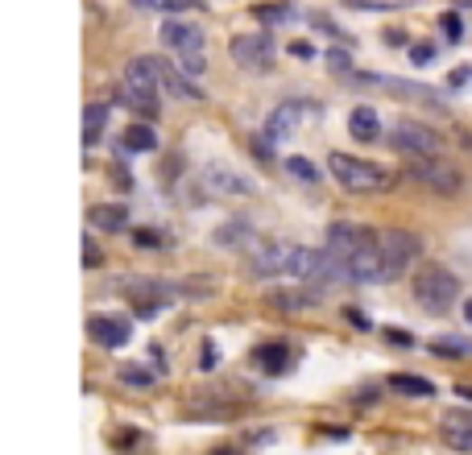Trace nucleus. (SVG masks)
<instances>
[{
    "instance_id": "b1692460",
    "label": "nucleus",
    "mask_w": 472,
    "mask_h": 455,
    "mask_svg": "<svg viewBox=\"0 0 472 455\" xmlns=\"http://www.w3.org/2000/svg\"><path fill=\"white\" fill-rule=\"evenodd\" d=\"M249 236H253V228H249L245 220H232V223H220L216 228L220 249H241V244H249Z\"/></svg>"
},
{
    "instance_id": "0eeeda50",
    "label": "nucleus",
    "mask_w": 472,
    "mask_h": 455,
    "mask_svg": "<svg viewBox=\"0 0 472 455\" xmlns=\"http://www.w3.org/2000/svg\"><path fill=\"white\" fill-rule=\"evenodd\" d=\"M398 154H406V157H431V154H443V141H439V133L435 128H427V125H419V120H393V128H390V137H385Z\"/></svg>"
},
{
    "instance_id": "473e14b6",
    "label": "nucleus",
    "mask_w": 472,
    "mask_h": 455,
    "mask_svg": "<svg viewBox=\"0 0 472 455\" xmlns=\"http://www.w3.org/2000/svg\"><path fill=\"white\" fill-rule=\"evenodd\" d=\"M411 62H414V67L435 62V46H431V42H414V46H411Z\"/></svg>"
},
{
    "instance_id": "7ed1b4c3",
    "label": "nucleus",
    "mask_w": 472,
    "mask_h": 455,
    "mask_svg": "<svg viewBox=\"0 0 472 455\" xmlns=\"http://www.w3.org/2000/svg\"><path fill=\"white\" fill-rule=\"evenodd\" d=\"M411 290H414V302L427 315H448L456 307V299H460V281H456L452 270H443V265H423V270L414 273Z\"/></svg>"
},
{
    "instance_id": "aec40b11",
    "label": "nucleus",
    "mask_w": 472,
    "mask_h": 455,
    "mask_svg": "<svg viewBox=\"0 0 472 455\" xmlns=\"http://www.w3.org/2000/svg\"><path fill=\"white\" fill-rule=\"evenodd\" d=\"M382 83L393 91V96L423 100V104H431V108H443V91H431V88H423V83H406V79H382Z\"/></svg>"
},
{
    "instance_id": "bb28decb",
    "label": "nucleus",
    "mask_w": 472,
    "mask_h": 455,
    "mask_svg": "<svg viewBox=\"0 0 472 455\" xmlns=\"http://www.w3.org/2000/svg\"><path fill=\"white\" fill-rule=\"evenodd\" d=\"M128 241L137 244V249H166V236L162 232H154V228H133V236H128Z\"/></svg>"
},
{
    "instance_id": "e433bc0d",
    "label": "nucleus",
    "mask_w": 472,
    "mask_h": 455,
    "mask_svg": "<svg viewBox=\"0 0 472 455\" xmlns=\"http://www.w3.org/2000/svg\"><path fill=\"white\" fill-rule=\"evenodd\" d=\"M212 368H216V344L207 339L203 344V373H212Z\"/></svg>"
},
{
    "instance_id": "a19ab883",
    "label": "nucleus",
    "mask_w": 472,
    "mask_h": 455,
    "mask_svg": "<svg viewBox=\"0 0 472 455\" xmlns=\"http://www.w3.org/2000/svg\"><path fill=\"white\" fill-rule=\"evenodd\" d=\"M290 54H295V59H311L315 50H311V46H307V42H295V46H290Z\"/></svg>"
},
{
    "instance_id": "39448f33",
    "label": "nucleus",
    "mask_w": 472,
    "mask_h": 455,
    "mask_svg": "<svg viewBox=\"0 0 472 455\" xmlns=\"http://www.w3.org/2000/svg\"><path fill=\"white\" fill-rule=\"evenodd\" d=\"M162 42L175 50L178 67L187 71L191 79H199L207 71V59H203V33L195 25H183V21H166L162 25Z\"/></svg>"
},
{
    "instance_id": "f257e3e1",
    "label": "nucleus",
    "mask_w": 472,
    "mask_h": 455,
    "mask_svg": "<svg viewBox=\"0 0 472 455\" xmlns=\"http://www.w3.org/2000/svg\"><path fill=\"white\" fill-rule=\"evenodd\" d=\"M157 91H162V62L149 59V54H141V59H133L125 67V75H120V104L133 108V112H141L146 120H157Z\"/></svg>"
},
{
    "instance_id": "6ab92c4d",
    "label": "nucleus",
    "mask_w": 472,
    "mask_h": 455,
    "mask_svg": "<svg viewBox=\"0 0 472 455\" xmlns=\"http://www.w3.org/2000/svg\"><path fill=\"white\" fill-rule=\"evenodd\" d=\"M162 88H166L175 100H203L199 83H191L187 71H183V67H166V62H162Z\"/></svg>"
},
{
    "instance_id": "c9c22d12",
    "label": "nucleus",
    "mask_w": 472,
    "mask_h": 455,
    "mask_svg": "<svg viewBox=\"0 0 472 455\" xmlns=\"http://www.w3.org/2000/svg\"><path fill=\"white\" fill-rule=\"evenodd\" d=\"M385 339H390V344H402V348H411L414 344L411 331H398V327H385Z\"/></svg>"
},
{
    "instance_id": "4468645a",
    "label": "nucleus",
    "mask_w": 472,
    "mask_h": 455,
    "mask_svg": "<svg viewBox=\"0 0 472 455\" xmlns=\"http://www.w3.org/2000/svg\"><path fill=\"white\" fill-rule=\"evenodd\" d=\"M361 241H364V228H356V223H332V228H327V252L340 257L345 265H348V257L361 249Z\"/></svg>"
},
{
    "instance_id": "c85d7f7f",
    "label": "nucleus",
    "mask_w": 472,
    "mask_h": 455,
    "mask_svg": "<svg viewBox=\"0 0 472 455\" xmlns=\"http://www.w3.org/2000/svg\"><path fill=\"white\" fill-rule=\"evenodd\" d=\"M286 170H290V178H303V183H319V170H315L307 157H286Z\"/></svg>"
},
{
    "instance_id": "1a4fd4ad",
    "label": "nucleus",
    "mask_w": 472,
    "mask_h": 455,
    "mask_svg": "<svg viewBox=\"0 0 472 455\" xmlns=\"http://www.w3.org/2000/svg\"><path fill=\"white\" fill-rule=\"evenodd\" d=\"M348 278H353V281H369V286H382V281H390V273H385V257H382V244H377V232H364L361 249L348 257Z\"/></svg>"
},
{
    "instance_id": "412c9836",
    "label": "nucleus",
    "mask_w": 472,
    "mask_h": 455,
    "mask_svg": "<svg viewBox=\"0 0 472 455\" xmlns=\"http://www.w3.org/2000/svg\"><path fill=\"white\" fill-rule=\"evenodd\" d=\"M104 125H109V104H99V100H96V104H88V108H83V146H96V141H99V133H104Z\"/></svg>"
},
{
    "instance_id": "4be33fe9",
    "label": "nucleus",
    "mask_w": 472,
    "mask_h": 455,
    "mask_svg": "<svg viewBox=\"0 0 472 455\" xmlns=\"http://www.w3.org/2000/svg\"><path fill=\"white\" fill-rule=\"evenodd\" d=\"M125 149H128V154H154V149H157V133L149 125H128L125 128Z\"/></svg>"
},
{
    "instance_id": "cd10ccee",
    "label": "nucleus",
    "mask_w": 472,
    "mask_h": 455,
    "mask_svg": "<svg viewBox=\"0 0 472 455\" xmlns=\"http://www.w3.org/2000/svg\"><path fill=\"white\" fill-rule=\"evenodd\" d=\"M253 17L257 21H290L295 9L290 5H253Z\"/></svg>"
},
{
    "instance_id": "dca6fc26",
    "label": "nucleus",
    "mask_w": 472,
    "mask_h": 455,
    "mask_svg": "<svg viewBox=\"0 0 472 455\" xmlns=\"http://www.w3.org/2000/svg\"><path fill=\"white\" fill-rule=\"evenodd\" d=\"M266 302L274 310H286V315H298V310H311L319 302V294L307 290V286H290V290H269Z\"/></svg>"
},
{
    "instance_id": "a878e982",
    "label": "nucleus",
    "mask_w": 472,
    "mask_h": 455,
    "mask_svg": "<svg viewBox=\"0 0 472 455\" xmlns=\"http://www.w3.org/2000/svg\"><path fill=\"white\" fill-rule=\"evenodd\" d=\"M117 377H120V385L146 389V385H154V377H157V373H146V368H141V365H125V368H120V373H117Z\"/></svg>"
},
{
    "instance_id": "2eb2a0df",
    "label": "nucleus",
    "mask_w": 472,
    "mask_h": 455,
    "mask_svg": "<svg viewBox=\"0 0 472 455\" xmlns=\"http://www.w3.org/2000/svg\"><path fill=\"white\" fill-rule=\"evenodd\" d=\"M298 120H303V104H298V100H286V104H278L274 112H269V120H266V137L282 141V137H290V133L298 128Z\"/></svg>"
},
{
    "instance_id": "f704fd0d",
    "label": "nucleus",
    "mask_w": 472,
    "mask_h": 455,
    "mask_svg": "<svg viewBox=\"0 0 472 455\" xmlns=\"http://www.w3.org/2000/svg\"><path fill=\"white\" fill-rule=\"evenodd\" d=\"M327 62H332V71H340V75H348V71H353V62H348L345 50H327Z\"/></svg>"
},
{
    "instance_id": "a211bd4d",
    "label": "nucleus",
    "mask_w": 472,
    "mask_h": 455,
    "mask_svg": "<svg viewBox=\"0 0 472 455\" xmlns=\"http://www.w3.org/2000/svg\"><path fill=\"white\" fill-rule=\"evenodd\" d=\"M348 133H353L356 141H382V117H377L369 104L353 108V112H348Z\"/></svg>"
},
{
    "instance_id": "5701e85b",
    "label": "nucleus",
    "mask_w": 472,
    "mask_h": 455,
    "mask_svg": "<svg viewBox=\"0 0 472 455\" xmlns=\"http://www.w3.org/2000/svg\"><path fill=\"white\" fill-rule=\"evenodd\" d=\"M257 365L278 377V373H286V365H290V348H286V344H261V348H257Z\"/></svg>"
},
{
    "instance_id": "9b49d317",
    "label": "nucleus",
    "mask_w": 472,
    "mask_h": 455,
    "mask_svg": "<svg viewBox=\"0 0 472 455\" xmlns=\"http://www.w3.org/2000/svg\"><path fill=\"white\" fill-rule=\"evenodd\" d=\"M439 439L452 451H464L472 455V410H448L439 418Z\"/></svg>"
},
{
    "instance_id": "f8f14e48",
    "label": "nucleus",
    "mask_w": 472,
    "mask_h": 455,
    "mask_svg": "<svg viewBox=\"0 0 472 455\" xmlns=\"http://www.w3.org/2000/svg\"><path fill=\"white\" fill-rule=\"evenodd\" d=\"M88 336H91V344H99V348H125L133 327H128L125 319H112V315H91Z\"/></svg>"
},
{
    "instance_id": "ddd939ff",
    "label": "nucleus",
    "mask_w": 472,
    "mask_h": 455,
    "mask_svg": "<svg viewBox=\"0 0 472 455\" xmlns=\"http://www.w3.org/2000/svg\"><path fill=\"white\" fill-rule=\"evenodd\" d=\"M117 290L125 294L128 302H170L175 299V286H166V281H149V278H125L117 281Z\"/></svg>"
},
{
    "instance_id": "9d476101",
    "label": "nucleus",
    "mask_w": 472,
    "mask_h": 455,
    "mask_svg": "<svg viewBox=\"0 0 472 455\" xmlns=\"http://www.w3.org/2000/svg\"><path fill=\"white\" fill-rule=\"evenodd\" d=\"M199 178H203L207 194H220V199H241V194L257 191L253 178H245L241 170H232V166H224V162H207L203 170H199Z\"/></svg>"
},
{
    "instance_id": "58836bf2",
    "label": "nucleus",
    "mask_w": 472,
    "mask_h": 455,
    "mask_svg": "<svg viewBox=\"0 0 472 455\" xmlns=\"http://www.w3.org/2000/svg\"><path fill=\"white\" fill-rule=\"evenodd\" d=\"M356 406H377V389H364V393H356Z\"/></svg>"
},
{
    "instance_id": "ea45409f",
    "label": "nucleus",
    "mask_w": 472,
    "mask_h": 455,
    "mask_svg": "<svg viewBox=\"0 0 472 455\" xmlns=\"http://www.w3.org/2000/svg\"><path fill=\"white\" fill-rule=\"evenodd\" d=\"M319 435H324V439H335V443H345L348 431H345V426H332V431H319Z\"/></svg>"
},
{
    "instance_id": "72a5a7b5",
    "label": "nucleus",
    "mask_w": 472,
    "mask_h": 455,
    "mask_svg": "<svg viewBox=\"0 0 472 455\" xmlns=\"http://www.w3.org/2000/svg\"><path fill=\"white\" fill-rule=\"evenodd\" d=\"M96 265H99V249L91 236H83V270H96Z\"/></svg>"
},
{
    "instance_id": "20e7f679",
    "label": "nucleus",
    "mask_w": 472,
    "mask_h": 455,
    "mask_svg": "<svg viewBox=\"0 0 472 455\" xmlns=\"http://www.w3.org/2000/svg\"><path fill=\"white\" fill-rule=\"evenodd\" d=\"M406 178L419 186H427L431 194H460L464 191V170L456 162H448L443 154L431 157H411L406 166Z\"/></svg>"
},
{
    "instance_id": "f03ea898",
    "label": "nucleus",
    "mask_w": 472,
    "mask_h": 455,
    "mask_svg": "<svg viewBox=\"0 0 472 455\" xmlns=\"http://www.w3.org/2000/svg\"><path fill=\"white\" fill-rule=\"evenodd\" d=\"M327 170H332V178L345 191L353 194H382L393 186V175L385 170V166L377 162H364V157H353V154H340V149H332V157H327Z\"/></svg>"
},
{
    "instance_id": "393cba45",
    "label": "nucleus",
    "mask_w": 472,
    "mask_h": 455,
    "mask_svg": "<svg viewBox=\"0 0 472 455\" xmlns=\"http://www.w3.org/2000/svg\"><path fill=\"white\" fill-rule=\"evenodd\" d=\"M390 389H393V393H406V397H435L431 381L411 377V373H398V377H390Z\"/></svg>"
},
{
    "instance_id": "2f4dec72",
    "label": "nucleus",
    "mask_w": 472,
    "mask_h": 455,
    "mask_svg": "<svg viewBox=\"0 0 472 455\" xmlns=\"http://www.w3.org/2000/svg\"><path fill=\"white\" fill-rule=\"evenodd\" d=\"M345 5H353V9H361V13H393L398 9L393 0H345Z\"/></svg>"
},
{
    "instance_id": "37998d69",
    "label": "nucleus",
    "mask_w": 472,
    "mask_h": 455,
    "mask_svg": "<svg viewBox=\"0 0 472 455\" xmlns=\"http://www.w3.org/2000/svg\"><path fill=\"white\" fill-rule=\"evenodd\" d=\"M460 146H468V149H472V133H460Z\"/></svg>"
},
{
    "instance_id": "4c0bfd02",
    "label": "nucleus",
    "mask_w": 472,
    "mask_h": 455,
    "mask_svg": "<svg viewBox=\"0 0 472 455\" xmlns=\"http://www.w3.org/2000/svg\"><path fill=\"white\" fill-rule=\"evenodd\" d=\"M382 38H385V46H406V33L402 30H385Z\"/></svg>"
},
{
    "instance_id": "423d86ee",
    "label": "nucleus",
    "mask_w": 472,
    "mask_h": 455,
    "mask_svg": "<svg viewBox=\"0 0 472 455\" xmlns=\"http://www.w3.org/2000/svg\"><path fill=\"white\" fill-rule=\"evenodd\" d=\"M377 244H382V257H385V273H390V281L402 278V273L419 261V252H423L419 236L406 232V228H385V232H377Z\"/></svg>"
},
{
    "instance_id": "79ce46f5",
    "label": "nucleus",
    "mask_w": 472,
    "mask_h": 455,
    "mask_svg": "<svg viewBox=\"0 0 472 455\" xmlns=\"http://www.w3.org/2000/svg\"><path fill=\"white\" fill-rule=\"evenodd\" d=\"M464 319H468V323H472V299H468V302H464Z\"/></svg>"
},
{
    "instance_id": "7c9ffc66",
    "label": "nucleus",
    "mask_w": 472,
    "mask_h": 455,
    "mask_svg": "<svg viewBox=\"0 0 472 455\" xmlns=\"http://www.w3.org/2000/svg\"><path fill=\"white\" fill-rule=\"evenodd\" d=\"M439 30L448 33V42H460V38H464V21H460V13H443V17H439Z\"/></svg>"
},
{
    "instance_id": "f3484780",
    "label": "nucleus",
    "mask_w": 472,
    "mask_h": 455,
    "mask_svg": "<svg viewBox=\"0 0 472 455\" xmlns=\"http://www.w3.org/2000/svg\"><path fill=\"white\" fill-rule=\"evenodd\" d=\"M91 228H99V232H125L128 228V207L125 204H96L88 212Z\"/></svg>"
},
{
    "instance_id": "6e6552de",
    "label": "nucleus",
    "mask_w": 472,
    "mask_h": 455,
    "mask_svg": "<svg viewBox=\"0 0 472 455\" xmlns=\"http://www.w3.org/2000/svg\"><path fill=\"white\" fill-rule=\"evenodd\" d=\"M228 54H232L236 62L245 71H274V38L269 33H236L232 42H228Z\"/></svg>"
},
{
    "instance_id": "c756f323",
    "label": "nucleus",
    "mask_w": 472,
    "mask_h": 455,
    "mask_svg": "<svg viewBox=\"0 0 472 455\" xmlns=\"http://www.w3.org/2000/svg\"><path fill=\"white\" fill-rule=\"evenodd\" d=\"M133 5H137V9H162V13H178V9H191V5H195V0H133Z\"/></svg>"
}]
</instances>
